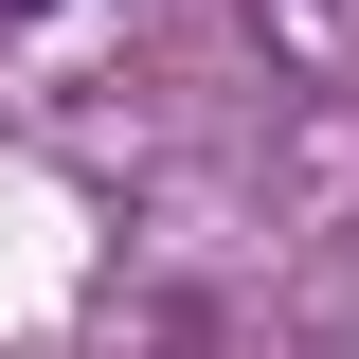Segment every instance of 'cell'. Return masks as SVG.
<instances>
[{
	"mask_svg": "<svg viewBox=\"0 0 359 359\" xmlns=\"http://www.w3.org/2000/svg\"><path fill=\"white\" fill-rule=\"evenodd\" d=\"M0 18H54V0H0Z\"/></svg>",
	"mask_w": 359,
	"mask_h": 359,
	"instance_id": "obj_1",
	"label": "cell"
}]
</instances>
